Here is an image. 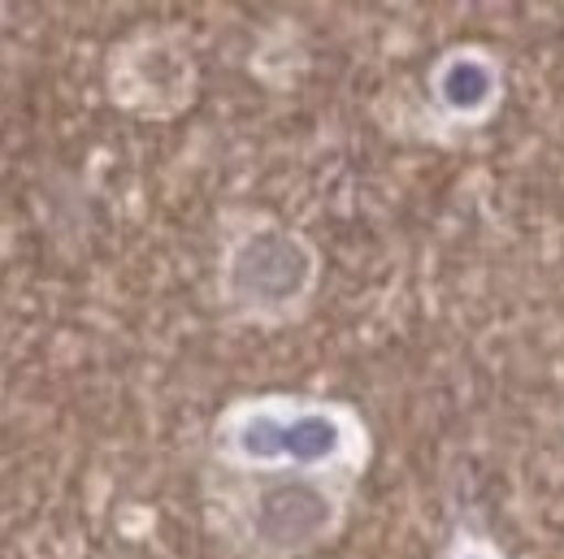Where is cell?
Returning a JSON list of instances; mask_svg holds the SVG:
<instances>
[{
	"mask_svg": "<svg viewBox=\"0 0 564 559\" xmlns=\"http://www.w3.org/2000/svg\"><path fill=\"white\" fill-rule=\"evenodd\" d=\"M308 274V261L295 243H286L279 234H261L252 239L243 252H239V265H235V282L243 295H257V299H286L304 286Z\"/></svg>",
	"mask_w": 564,
	"mask_h": 559,
	"instance_id": "2",
	"label": "cell"
},
{
	"mask_svg": "<svg viewBox=\"0 0 564 559\" xmlns=\"http://www.w3.org/2000/svg\"><path fill=\"white\" fill-rule=\"evenodd\" d=\"M491 87V78L487 70L478 66V62H452L447 74H443V96L456 105V109H469V105H478V96Z\"/></svg>",
	"mask_w": 564,
	"mask_h": 559,
	"instance_id": "4",
	"label": "cell"
},
{
	"mask_svg": "<svg viewBox=\"0 0 564 559\" xmlns=\"http://www.w3.org/2000/svg\"><path fill=\"white\" fill-rule=\"evenodd\" d=\"M344 447V429L322 413H300V417H274L261 413L239 429V451L248 460H300L317 464L330 460Z\"/></svg>",
	"mask_w": 564,
	"mask_h": 559,
	"instance_id": "1",
	"label": "cell"
},
{
	"mask_svg": "<svg viewBox=\"0 0 564 559\" xmlns=\"http://www.w3.org/2000/svg\"><path fill=\"white\" fill-rule=\"evenodd\" d=\"M330 520L326 503L313 494V490L286 486L265 494L261 512H257V529L270 538V542H308L322 534V525Z\"/></svg>",
	"mask_w": 564,
	"mask_h": 559,
	"instance_id": "3",
	"label": "cell"
}]
</instances>
